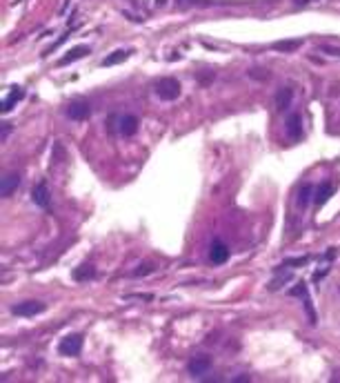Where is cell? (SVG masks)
<instances>
[{
	"label": "cell",
	"mask_w": 340,
	"mask_h": 383,
	"mask_svg": "<svg viewBox=\"0 0 340 383\" xmlns=\"http://www.w3.org/2000/svg\"><path fill=\"white\" fill-rule=\"evenodd\" d=\"M156 96L160 100H165V103H171V100H176L180 96V83L176 78H171V76H167V78H160L156 80Z\"/></svg>",
	"instance_id": "1"
},
{
	"label": "cell",
	"mask_w": 340,
	"mask_h": 383,
	"mask_svg": "<svg viewBox=\"0 0 340 383\" xmlns=\"http://www.w3.org/2000/svg\"><path fill=\"white\" fill-rule=\"evenodd\" d=\"M47 305L40 303V301H22V303H16L11 308V314L16 316H27V319H32L36 314H42Z\"/></svg>",
	"instance_id": "2"
},
{
	"label": "cell",
	"mask_w": 340,
	"mask_h": 383,
	"mask_svg": "<svg viewBox=\"0 0 340 383\" xmlns=\"http://www.w3.org/2000/svg\"><path fill=\"white\" fill-rule=\"evenodd\" d=\"M80 350H83V336L80 334H69L58 343V352L63 357H78Z\"/></svg>",
	"instance_id": "3"
},
{
	"label": "cell",
	"mask_w": 340,
	"mask_h": 383,
	"mask_svg": "<svg viewBox=\"0 0 340 383\" xmlns=\"http://www.w3.org/2000/svg\"><path fill=\"white\" fill-rule=\"evenodd\" d=\"M209 367H211L209 354H196V357H191V361H189L187 372L191 374V377H203V374L209 372Z\"/></svg>",
	"instance_id": "4"
},
{
	"label": "cell",
	"mask_w": 340,
	"mask_h": 383,
	"mask_svg": "<svg viewBox=\"0 0 340 383\" xmlns=\"http://www.w3.org/2000/svg\"><path fill=\"white\" fill-rule=\"evenodd\" d=\"M89 114H91V107H89V103H87V100H73L71 105L67 107V116L71 118V121L83 123V121H87V118H89Z\"/></svg>",
	"instance_id": "5"
},
{
	"label": "cell",
	"mask_w": 340,
	"mask_h": 383,
	"mask_svg": "<svg viewBox=\"0 0 340 383\" xmlns=\"http://www.w3.org/2000/svg\"><path fill=\"white\" fill-rule=\"evenodd\" d=\"M209 258L214 265H222V263L229 258V247L225 245L222 241H218V238H214L209 245Z\"/></svg>",
	"instance_id": "6"
},
{
	"label": "cell",
	"mask_w": 340,
	"mask_h": 383,
	"mask_svg": "<svg viewBox=\"0 0 340 383\" xmlns=\"http://www.w3.org/2000/svg\"><path fill=\"white\" fill-rule=\"evenodd\" d=\"M138 129V118L134 114H122L120 118H118V134L125 138L134 136Z\"/></svg>",
	"instance_id": "7"
},
{
	"label": "cell",
	"mask_w": 340,
	"mask_h": 383,
	"mask_svg": "<svg viewBox=\"0 0 340 383\" xmlns=\"http://www.w3.org/2000/svg\"><path fill=\"white\" fill-rule=\"evenodd\" d=\"M89 52H91V49L87 47V45H78V47L69 49V52L65 54L60 60H58V67H67V65H71V63H76V60H80V58H85Z\"/></svg>",
	"instance_id": "8"
},
{
	"label": "cell",
	"mask_w": 340,
	"mask_h": 383,
	"mask_svg": "<svg viewBox=\"0 0 340 383\" xmlns=\"http://www.w3.org/2000/svg\"><path fill=\"white\" fill-rule=\"evenodd\" d=\"M285 125H287V136L289 138H300V136H303V118H300V114H291Z\"/></svg>",
	"instance_id": "9"
},
{
	"label": "cell",
	"mask_w": 340,
	"mask_h": 383,
	"mask_svg": "<svg viewBox=\"0 0 340 383\" xmlns=\"http://www.w3.org/2000/svg\"><path fill=\"white\" fill-rule=\"evenodd\" d=\"M18 185H20V176L18 174H5L2 176V199H9L16 192Z\"/></svg>",
	"instance_id": "10"
},
{
	"label": "cell",
	"mask_w": 340,
	"mask_h": 383,
	"mask_svg": "<svg viewBox=\"0 0 340 383\" xmlns=\"http://www.w3.org/2000/svg\"><path fill=\"white\" fill-rule=\"evenodd\" d=\"M334 194V185L329 183V181H324V183H320L318 187H316V192H314V196H316V205H324L327 201H329V196Z\"/></svg>",
	"instance_id": "11"
},
{
	"label": "cell",
	"mask_w": 340,
	"mask_h": 383,
	"mask_svg": "<svg viewBox=\"0 0 340 383\" xmlns=\"http://www.w3.org/2000/svg\"><path fill=\"white\" fill-rule=\"evenodd\" d=\"M34 203L40 205V207H47L49 205V187L45 181H40V183L34 187Z\"/></svg>",
	"instance_id": "12"
},
{
	"label": "cell",
	"mask_w": 340,
	"mask_h": 383,
	"mask_svg": "<svg viewBox=\"0 0 340 383\" xmlns=\"http://www.w3.org/2000/svg\"><path fill=\"white\" fill-rule=\"evenodd\" d=\"M291 100H293V91L289 90V87L280 90L276 94V109L278 111H287L289 107H291Z\"/></svg>",
	"instance_id": "13"
},
{
	"label": "cell",
	"mask_w": 340,
	"mask_h": 383,
	"mask_svg": "<svg viewBox=\"0 0 340 383\" xmlns=\"http://www.w3.org/2000/svg\"><path fill=\"white\" fill-rule=\"evenodd\" d=\"M127 58H129V52H125V49H116V52H111L109 56L102 58V67H114V65H120V63H125Z\"/></svg>",
	"instance_id": "14"
},
{
	"label": "cell",
	"mask_w": 340,
	"mask_h": 383,
	"mask_svg": "<svg viewBox=\"0 0 340 383\" xmlns=\"http://www.w3.org/2000/svg\"><path fill=\"white\" fill-rule=\"evenodd\" d=\"M20 98H22V90H20V87H11V94L2 100V114H7V111L14 109Z\"/></svg>",
	"instance_id": "15"
},
{
	"label": "cell",
	"mask_w": 340,
	"mask_h": 383,
	"mask_svg": "<svg viewBox=\"0 0 340 383\" xmlns=\"http://www.w3.org/2000/svg\"><path fill=\"white\" fill-rule=\"evenodd\" d=\"M73 281H91V278L96 276V268H91V265H80V268L73 270Z\"/></svg>",
	"instance_id": "16"
},
{
	"label": "cell",
	"mask_w": 340,
	"mask_h": 383,
	"mask_svg": "<svg viewBox=\"0 0 340 383\" xmlns=\"http://www.w3.org/2000/svg\"><path fill=\"white\" fill-rule=\"evenodd\" d=\"M314 185H303L300 187V192H298V207H307L309 205V201H311V196H314Z\"/></svg>",
	"instance_id": "17"
},
{
	"label": "cell",
	"mask_w": 340,
	"mask_h": 383,
	"mask_svg": "<svg viewBox=\"0 0 340 383\" xmlns=\"http://www.w3.org/2000/svg\"><path fill=\"white\" fill-rule=\"evenodd\" d=\"M303 45V40H280V42H273V49L276 52H296V49Z\"/></svg>",
	"instance_id": "18"
},
{
	"label": "cell",
	"mask_w": 340,
	"mask_h": 383,
	"mask_svg": "<svg viewBox=\"0 0 340 383\" xmlns=\"http://www.w3.org/2000/svg\"><path fill=\"white\" fill-rule=\"evenodd\" d=\"M153 270H156V265H153V263H142L140 268L131 272V276H147V274H152Z\"/></svg>",
	"instance_id": "19"
},
{
	"label": "cell",
	"mask_w": 340,
	"mask_h": 383,
	"mask_svg": "<svg viewBox=\"0 0 340 383\" xmlns=\"http://www.w3.org/2000/svg\"><path fill=\"white\" fill-rule=\"evenodd\" d=\"M289 294H291V296H298V299H303L305 294H309V292H307V285H305V283H296V288L289 290Z\"/></svg>",
	"instance_id": "20"
},
{
	"label": "cell",
	"mask_w": 340,
	"mask_h": 383,
	"mask_svg": "<svg viewBox=\"0 0 340 383\" xmlns=\"http://www.w3.org/2000/svg\"><path fill=\"white\" fill-rule=\"evenodd\" d=\"M178 5L183 7H200V5H207V0H176Z\"/></svg>",
	"instance_id": "21"
},
{
	"label": "cell",
	"mask_w": 340,
	"mask_h": 383,
	"mask_svg": "<svg viewBox=\"0 0 340 383\" xmlns=\"http://www.w3.org/2000/svg\"><path fill=\"white\" fill-rule=\"evenodd\" d=\"M311 258L309 256H303V258H287L285 261V265H296V268H300V265H305V263H309Z\"/></svg>",
	"instance_id": "22"
},
{
	"label": "cell",
	"mask_w": 340,
	"mask_h": 383,
	"mask_svg": "<svg viewBox=\"0 0 340 383\" xmlns=\"http://www.w3.org/2000/svg\"><path fill=\"white\" fill-rule=\"evenodd\" d=\"M289 278H291V274H285L283 278H278V281H272V283H269V290H278V288H283L280 283H285V281H289Z\"/></svg>",
	"instance_id": "23"
},
{
	"label": "cell",
	"mask_w": 340,
	"mask_h": 383,
	"mask_svg": "<svg viewBox=\"0 0 340 383\" xmlns=\"http://www.w3.org/2000/svg\"><path fill=\"white\" fill-rule=\"evenodd\" d=\"M323 49L324 54H334V56H340V49L338 47H327V45H324V47H320Z\"/></svg>",
	"instance_id": "24"
},
{
	"label": "cell",
	"mask_w": 340,
	"mask_h": 383,
	"mask_svg": "<svg viewBox=\"0 0 340 383\" xmlns=\"http://www.w3.org/2000/svg\"><path fill=\"white\" fill-rule=\"evenodd\" d=\"M7 131H9V123H2V141H7Z\"/></svg>",
	"instance_id": "25"
}]
</instances>
